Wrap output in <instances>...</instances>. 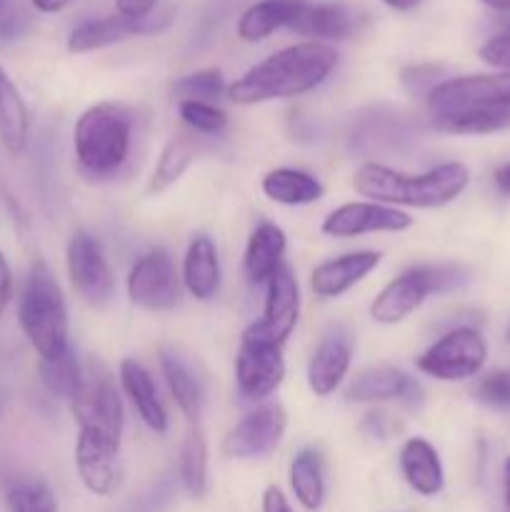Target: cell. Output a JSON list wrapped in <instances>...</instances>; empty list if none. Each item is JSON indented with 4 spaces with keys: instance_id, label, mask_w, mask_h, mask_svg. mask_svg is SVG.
Listing matches in <instances>:
<instances>
[{
    "instance_id": "cell-34",
    "label": "cell",
    "mask_w": 510,
    "mask_h": 512,
    "mask_svg": "<svg viewBox=\"0 0 510 512\" xmlns=\"http://www.w3.org/2000/svg\"><path fill=\"white\" fill-rule=\"evenodd\" d=\"M178 115L193 133L200 135H218L228 125L225 110L203 100H178Z\"/></svg>"
},
{
    "instance_id": "cell-39",
    "label": "cell",
    "mask_w": 510,
    "mask_h": 512,
    "mask_svg": "<svg viewBox=\"0 0 510 512\" xmlns=\"http://www.w3.org/2000/svg\"><path fill=\"white\" fill-rule=\"evenodd\" d=\"M263 512H295V510L293 505H290V500L285 498L283 490L270 485V488H265L263 493Z\"/></svg>"
},
{
    "instance_id": "cell-14",
    "label": "cell",
    "mask_w": 510,
    "mask_h": 512,
    "mask_svg": "<svg viewBox=\"0 0 510 512\" xmlns=\"http://www.w3.org/2000/svg\"><path fill=\"white\" fill-rule=\"evenodd\" d=\"M435 293L433 265H415L390 280L370 303V318L380 325H398ZM438 295V293H435Z\"/></svg>"
},
{
    "instance_id": "cell-15",
    "label": "cell",
    "mask_w": 510,
    "mask_h": 512,
    "mask_svg": "<svg viewBox=\"0 0 510 512\" xmlns=\"http://www.w3.org/2000/svg\"><path fill=\"white\" fill-rule=\"evenodd\" d=\"M355 340L345 325H333L323 333L308 360V388L315 398H328L348 378Z\"/></svg>"
},
{
    "instance_id": "cell-25",
    "label": "cell",
    "mask_w": 510,
    "mask_h": 512,
    "mask_svg": "<svg viewBox=\"0 0 510 512\" xmlns=\"http://www.w3.org/2000/svg\"><path fill=\"white\" fill-rule=\"evenodd\" d=\"M303 5L305 0H258L240 15L238 38L245 43H260L280 28H290Z\"/></svg>"
},
{
    "instance_id": "cell-29",
    "label": "cell",
    "mask_w": 510,
    "mask_h": 512,
    "mask_svg": "<svg viewBox=\"0 0 510 512\" xmlns=\"http://www.w3.org/2000/svg\"><path fill=\"white\" fill-rule=\"evenodd\" d=\"M160 370L165 375V383H168L170 395H173L175 405L180 408V413L190 420V423H198L200 413H203V390L200 383L195 380V375L190 373L188 365L178 358V355L163 350L160 353Z\"/></svg>"
},
{
    "instance_id": "cell-28",
    "label": "cell",
    "mask_w": 510,
    "mask_h": 512,
    "mask_svg": "<svg viewBox=\"0 0 510 512\" xmlns=\"http://www.w3.org/2000/svg\"><path fill=\"white\" fill-rule=\"evenodd\" d=\"M178 475L190 498H205V493H208V440H205L198 423H190L183 445H180Z\"/></svg>"
},
{
    "instance_id": "cell-43",
    "label": "cell",
    "mask_w": 510,
    "mask_h": 512,
    "mask_svg": "<svg viewBox=\"0 0 510 512\" xmlns=\"http://www.w3.org/2000/svg\"><path fill=\"white\" fill-rule=\"evenodd\" d=\"M503 505L505 512H510V455L503 463Z\"/></svg>"
},
{
    "instance_id": "cell-3",
    "label": "cell",
    "mask_w": 510,
    "mask_h": 512,
    "mask_svg": "<svg viewBox=\"0 0 510 512\" xmlns=\"http://www.w3.org/2000/svg\"><path fill=\"white\" fill-rule=\"evenodd\" d=\"M335 68H338V50L333 45L305 40V43L288 45L245 70L233 85H228V98L235 105L298 98L323 85Z\"/></svg>"
},
{
    "instance_id": "cell-2",
    "label": "cell",
    "mask_w": 510,
    "mask_h": 512,
    "mask_svg": "<svg viewBox=\"0 0 510 512\" xmlns=\"http://www.w3.org/2000/svg\"><path fill=\"white\" fill-rule=\"evenodd\" d=\"M430 123L450 135H488L510 128V73L445 78L425 98Z\"/></svg>"
},
{
    "instance_id": "cell-4",
    "label": "cell",
    "mask_w": 510,
    "mask_h": 512,
    "mask_svg": "<svg viewBox=\"0 0 510 512\" xmlns=\"http://www.w3.org/2000/svg\"><path fill=\"white\" fill-rule=\"evenodd\" d=\"M468 183V165L458 160L440 163L415 175L368 160L353 175L355 193L373 203L390 205V208H443L460 198Z\"/></svg>"
},
{
    "instance_id": "cell-20",
    "label": "cell",
    "mask_w": 510,
    "mask_h": 512,
    "mask_svg": "<svg viewBox=\"0 0 510 512\" xmlns=\"http://www.w3.org/2000/svg\"><path fill=\"white\" fill-rule=\"evenodd\" d=\"M400 473L420 498H435L445 488V470L438 450L425 438H408L400 448Z\"/></svg>"
},
{
    "instance_id": "cell-22",
    "label": "cell",
    "mask_w": 510,
    "mask_h": 512,
    "mask_svg": "<svg viewBox=\"0 0 510 512\" xmlns=\"http://www.w3.org/2000/svg\"><path fill=\"white\" fill-rule=\"evenodd\" d=\"M183 285L195 300L210 303L220 290V258L213 238L195 235L183 258Z\"/></svg>"
},
{
    "instance_id": "cell-9",
    "label": "cell",
    "mask_w": 510,
    "mask_h": 512,
    "mask_svg": "<svg viewBox=\"0 0 510 512\" xmlns=\"http://www.w3.org/2000/svg\"><path fill=\"white\" fill-rule=\"evenodd\" d=\"M65 268L73 290L83 303L105 308L115 293V275L105 250L88 230H75L65 248Z\"/></svg>"
},
{
    "instance_id": "cell-41",
    "label": "cell",
    "mask_w": 510,
    "mask_h": 512,
    "mask_svg": "<svg viewBox=\"0 0 510 512\" xmlns=\"http://www.w3.org/2000/svg\"><path fill=\"white\" fill-rule=\"evenodd\" d=\"M33 3V8L38 10V13H60L63 8H68L73 0H30Z\"/></svg>"
},
{
    "instance_id": "cell-31",
    "label": "cell",
    "mask_w": 510,
    "mask_h": 512,
    "mask_svg": "<svg viewBox=\"0 0 510 512\" xmlns=\"http://www.w3.org/2000/svg\"><path fill=\"white\" fill-rule=\"evenodd\" d=\"M195 155H198V145H195L193 135L178 133L165 143V148L160 150V158L155 163L153 178H150L148 190L150 193H163L170 185L178 183L183 178L185 170L193 165Z\"/></svg>"
},
{
    "instance_id": "cell-42",
    "label": "cell",
    "mask_w": 510,
    "mask_h": 512,
    "mask_svg": "<svg viewBox=\"0 0 510 512\" xmlns=\"http://www.w3.org/2000/svg\"><path fill=\"white\" fill-rule=\"evenodd\" d=\"M380 3H385L388 8H393V10H400V13H410V10L418 8L423 0H380Z\"/></svg>"
},
{
    "instance_id": "cell-38",
    "label": "cell",
    "mask_w": 510,
    "mask_h": 512,
    "mask_svg": "<svg viewBox=\"0 0 510 512\" xmlns=\"http://www.w3.org/2000/svg\"><path fill=\"white\" fill-rule=\"evenodd\" d=\"M10 298H13V273H10L8 258H5L3 250H0V318H3V313L8 310Z\"/></svg>"
},
{
    "instance_id": "cell-5",
    "label": "cell",
    "mask_w": 510,
    "mask_h": 512,
    "mask_svg": "<svg viewBox=\"0 0 510 512\" xmlns=\"http://www.w3.org/2000/svg\"><path fill=\"white\" fill-rule=\"evenodd\" d=\"M18 323L40 360L63 355L70 348L68 308L63 290L45 260H33L18 300Z\"/></svg>"
},
{
    "instance_id": "cell-11",
    "label": "cell",
    "mask_w": 510,
    "mask_h": 512,
    "mask_svg": "<svg viewBox=\"0 0 510 512\" xmlns=\"http://www.w3.org/2000/svg\"><path fill=\"white\" fill-rule=\"evenodd\" d=\"M173 20V10H155L150 18L133 20L123 18V15H103V18L85 20V23L75 25L68 35V53H93V50L108 48V45L123 43V40L140 38V35H153L168 28Z\"/></svg>"
},
{
    "instance_id": "cell-26",
    "label": "cell",
    "mask_w": 510,
    "mask_h": 512,
    "mask_svg": "<svg viewBox=\"0 0 510 512\" xmlns=\"http://www.w3.org/2000/svg\"><path fill=\"white\" fill-rule=\"evenodd\" d=\"M260 188H263L265 198H270L278 205H310L318 203L325 195L323 183H320L315 175L305 173L298 168H275L270 173L263 175L260 180Z\"/></svg>"
},
{
    "instance_id": "cell-8",
    "label": "cell",
    "mask_w": 510,
    "mask_h": 512,
    "mask_svg": "<svg viewBox=\"0 0 510 512\" xmlns=\"http://www.w3.org/2000/svg\"><path fill=\"white\" fill-rule=\"evenodd\" d=\"M488 360V343L473 325H458L440 335L420 358L415 360L420 373L443 383H460L475 378Z\"/></svg>"
},
{
    "instance_id": "cell-24",
    "label": "cell",
    "mask_w": 510,
    "mask_h": 512,
    "mask_svg": "<svg viewBox=\"0 0 510 512\" xmlns=\"http://www.w3.org/2000/svg\"><path fill=\"white\" fill-rule=\"evenodd\" d=\"M30 113L18 85L0 65V145L10 158H20L28 150Z\"/></svg>"
},
{
    "instance_id": "cell-10",
    "label": "cell",
    "mask_w": 510,
    "mask_h": 512,
    "mask_svg": "<svg viewBox=\"0 0 510 512\" xmlns=\"http://www.w3.org/2000/svg\"><path fill=\"white\" fill-rule=\"evenodd\" d=\"M125 290L130 303L150 313L175 308L180 300V275L168 250L158 248L140 255L130 268Z\"/></svg>"
},
{
    "instance_id": "cell-27",
    "label": "cell",
    "mask_w": 510,
    "mask_h": 512,
    "mask_svg": "<svg viewBox=\"0 0 510 512\" xmlns=\"http://www.w3.org/2000/svg\"><path fill=\"white\" fill-rule=\"evenodd\" d=\"M290 490L300 508L315 512L325 503V465L315 448H303L290 460Z\"/></svg>"
},
{
    "instance_id": "cell-23",
    "label": "cell",
    "mask_w": 510,
    "mask_h": 512,
    "mask_svg": "<svg viewBox=\"0 0 510 512\" xmlns=\"http://www.w3.org/2000/svg\"><path fill=\"white\" fill-rule=\"evenodd\" d=\"M285 248H288V238L280 225L263 220L258 228L250 233L248 245H245V275L253 285H268V280L278 273L283 265Z\"/></svg>"
},
{
    "instance_id": "cell-35",
    "label": "cell",
    "mask_w": 510,
    "mask_h": 512,
    "mask_svg": "<svg viewBox=\"0 0 510 512\" xmlns=\"http://www.w3.org/2000/svg\"><path fill=\"white\" fill-rule=\"evenodd\" d=\"M473 398L488 408L510 410V368L493 370L480 378L473 388Z\"/></svg>"
},
{
    "instance_id": "cell-30",
    "label": "cell",
    "mask_w": 510,
    "mask_h": 512,
    "mask_svg": "<svg viewBox=\"0 0 510 512\" xmlns=\"http://www.w3.org/2000/svg\"><path fill=\"white\" fill-rule=\"evenodd\" d=\"M38 375L43 388L53 398L68 400V403H75L85 388V373L73 348H68L58 358L38 360Z\"/></svg>"
},
{
    "instance_id": "cell-33",
    "label": "cell",
    "mask_w": 510,
    "mask_h": 512,
    "mask_svg": "<svg viewBox=\"0 0 510 512\" xmlns=\"http://www.w3.org/2000/svg\"><path fill=\"white\" fill-rule=\"evenodd\" d=\"M173 93L180 100H203V103H210L213 98L228 93V85H225L223 73L218 68H205L175 80Z\"/></svg>"
},
{
    "instance_id": "cell-40",
    "label": "cell",
    "mask_w": 510,
    "mask_h": 512,
    "mask_svg": "<svg viewBox=\"0 0 510 512\" xmlns=\"http://www.w3.org/2000/svg\"><path fill=\"white\" fill-rule=\"evenodd\" d=\"M493 183H495V188H498L500 195L510 198V160H508V163H503V165H498V168H495Z\"/></svg>"
},
{
    "instance_id": "cell-18",
    "label": "cell",
    "mask_w": 510,
    "mask_h": 512,
    "mask_svg": "<svg viewBox=\"0 0 510 512\" xmlns=\"http://www.w3.org/2000/svg\"><path fill=\"white\" fill-rule=\"evenodd\" d=\"M348 403H390V400H403V403H418L420 385L403 370L393 365H375L365 368L355 375L345 388Z\"/></svg>"
},
{
    "instance_id": "cell-6",
    "label": "cell",
    "mask_w": 510,
    "mask_h": 512,
    "mask_svg": "<svg viewBox=\"0 0 510 512\" xmlns=\"http://www.w3.org/2000/svg\"><path fill=\"white\" fill-rule=\"evenodd\" d=\"M130 143H133V120L118 103L90 105L73 128L78 165L95 178L118 173L128 160Z\"/></svg>"
},
{
    "instance_id": "cell-46",
    "label": "cell",
    "mask_w": 510,
    "mask_h": 512,
    "mask_svg": "<svg viewBox=\"0 0 510 512\" xmlns=\"http://www.w3.org/2000/svg\"><path fill=\"white\" fill-rule=\"evenodd\" d=\"M505 340H508V343H510V323H508V328H505Z\"/></svg>"
},
{
    "instance_id": "cell-37",
    "label": "cell",
    "mask_w": 510,
    "mask_h": 512,
    "mask_svg": "<svg viewBox=\"0 0 510 512\" xmlns=\"http://www.w3.org/2000/svg\"><path fill=\"white\" fill-rule=\"evenodd\" d=\"M480 60L498 73H510V23L495 35H490L478 50Z\"/></svg>"
},
{
    "instance_id": "cell-32",
    "label": "cell",
    "mask_w": 510,
    "mask_h": 512,
    "mask_svg": "<svg viewBox=\"0 0 510 512\" xmlns=\"http://www.w3.org/2000/svg\"><path fill=\"white\" fill-rule=\"evenodd\" d=\"M8 512H60L58 498L48 483L38 478H18L5 488Z\"/></svg>"
},
{
    "instance_id": "cell-44",
    "label": "cell",
    "mask_w": 510,
    "mask_h": 512,
    "mask_svg": "<svg viewBox=\"0 0 510 512\" xmlns=\"http://www.w3.org/2000/svg\"><path fill=\"white\" fill-rule=\"evenodd\" d=\"M483 5H488L495 13H510V0H480Z\"/></svg>"
},
{
    "instance_id": "cell-12",
    "label": "cell",
    "mask_w": 510,
    "mask_h": 512,
    "mask_svg": "<svg viewBox=\"0 0 510 512\" xmlns=\"http://www.w3.org/2000/svg\"><path fill=\"white\" fill-rule=\"evenodd\" d=\"M288 428V415L278 403H268L245 415L223 440V455L235 460H255L273 453Z\"/></svg>"
},
{
    "instance_id": "cell-36",
    "label": "cell",
    "mask_w": 510,
    "mask_h": 512,
    "mask_svg": "<svg viewBox=\"0 0 510 512\" xmlns=\"http://www.w3.org/2000/svg\"><path fill=\"white\" fill-rule=\"evenodd\" d=\"M443 68H438V65H428V63H418V65H408V68H403V73H400V83H403V88L408 90L413 98H420L425 100L430 95V90L435 88L438 83H443Z\"/></svg>"
},
{
    "instance_id": "cell-45",
    "label": "cell",
    "mask_w": 510,
    "mask_h": 512,
    "mask_svg": "<svg viewBox=\"0 0 510 512\" xmlns=\"http://www.w3.org/2000/svg\"><path fill=\"white\" fill-rule=\"evenodd\" d=\"M5 13H8V0H0V18H3Z\"/></svg>"
},
{
    "instance_id": "cell-1",
    "label": "cell",
    "mask_w": 510,
    "mask_h": 512,
    "mask_svg": "<svg viewBox=\"0 0 510 512\" xmlns=\"http://www.w3.org/2000/svg\"><path fill=\"white\" fill-rule=\"evenodd\" d=\"M70 410L78 423L75 440V470L88 493L110 498L123 483L120 470V440L125 428V410L115 380L105 370L85 375V388Z\"/></svg>"
},
{
    "instance_id": "cell-19",
    "label": "cell",
    "mask_w": 510,
    "mask_h": 512,
    "mask_svg": "<svg viewBox=\"0 0 510 512\" xmlns=\"http://www.w3.org/2000/svg\"><path fill=\"white\" fill-rule=\"evenodd\" d=\"M360 18L358 10H353L345 3H310L300 8L298 18L293 20L290 30L300 35L315 38L318 43L323 40H345L358 33Z\"/></svg>"
},
{
    "instance_id": "cell-17",
    "label": "cell",
    "mask_w": 510,
    "mask_h": 512,
    "mask_svg": "<svg viewBox=\"0 0 510 512\" xmlns=\"http://www.w3.org/2000/svg\"><path fill=\"white\" fill-rule=\"evenodd\" d=\"M380 258L383 255L378 250H355V253L338 255V258L315 265L313 275H310V288H313L315 298L333 300L345 295L378 268Z\"/></svg>"
},
{
    "instance_id": "cell-16",
    "label": "cell",
    "mask_w": 510,
    "mask_h": 512,
    "mask_svg": "<svg viewBox=\"0 0 510 512\" xmlns=\"http://www.w3.org/2000/svg\"><path fill=\"white\" fill-rule=\"evenodd\" d=\"M300 318V285L288 265H280L278 273L265 285V308L260 328L278 345L290 338Z\"/></svg>"
},
{
    "instance_id": "cell-21",
    "label": "cell",
    "mask_w": 510,
    "mask_h": 512,
    "mask_svg": "<svg viewBox=\"0 0 510 512\" xmlns=\"http://www.w3.org/2000/svg\"><path fill=\"white\" fill-rule=\"evenodd\" d=\"M118 378H120V388H123V393L130 398L138 418L143 420L153 433L158 435L168 433V413H165L163 403H160L158 390H155V383H153V375L145 370V365L138 363L135 358L120 360Z\"/></svg>"
},
{
    "instance_id": "cell-13",
    "label": "cell",
    "mask_w": 510,
    "mask_h": 512,
    "mask_svg": "<svg viewBox=\"0 0 510 512\" xmlns=\"http://www.w3.org/2000/svg\"><path fill=\"white\" fill-rule=\"evenodd\" d=\"M413 223L415 218H410L405 210L373 203V200H358V203H345L328 213L320 230L328 238H360L370 233H405L413 228Z\"/></svg>"
},
{
    "instance_id": "cell-7",
    "label": "cell",
    "mask_w": 510,
    "mask_h": 512,
    "mask_svg": "<svg viewBox=\"0 0 510 512\" xmlns=\"http://www.w3.org/2000/svg\"><path fill=\"white\" fill-rule=\"evenodd\" d=\"M285 360L283 345L275 343L260 323H253L240 335L235 353V383L238 393L250 403H263L283 385Z\"/></svg>"
}]
</instances>
